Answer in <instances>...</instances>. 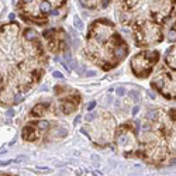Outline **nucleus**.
<instances>
[{
    "instance_id": "obj_18",
    "label": "nucleus",
    "mask_w": 176,
    "mask_h": 176,
    "mask_svg": "<svg viewBox=\"0 0 176 176\" xmlns=\"http://www.w3.org/2000/svg\"><path fill=\"white\" fill-rule=\"evenodd\" d=\"M94 117H96V114H94V113H92V114H89V115H87V120L90 121V120H93V119H94Z\"/></svg>"
},
{
    "instance_id": "obj_3",
    "label": "nucleus",
    "mask_w": 176,
    "mask_h": 176,
    "mask_svg": "<svg viewBox=\"0 0 176 176\" xmlns=\"http://www.w3.org/2000/svg\"><path fill=\"white\" fill-rule=\"evenodd\" d=\"M24 35L27 40H34V38H35V33H34V30H31V28H27V30L24 31Z\"/></svg>"
},
{
    "instance_id": "obj_21",
    "label": "nucleus",
    "mask_w": 176,
    "mask_h": 176,
    "mask_svg": "<svg viewBox=\"0 0 176 176\" xmlns=\"http://www.w3.org/2000/svg\"><path fill=\"white\" fill-rule=\"evenodd\" d=\"M86 75H87V76H94V72H87Z\"/></svg>"
},
{
    "instance_id": "obj_2",
    "label": "nucleus",
    "mask_w": 176,
    "mask_h": 176,
    "mask_svg": "<svg viewBox=\"0 0 176 176\" xmlns=\"http://www.w3.org/2000/svg\"><path fill=\"white\" fill-rule=\"evenodd\" d=\"M73 24H75V27L78 28V30H83V27H85V24H83V21L80 20L78 16H76L75 18H73Z\"/></svg>"
},
{
    "instance_id": "obj_9",
    "label": "nucleus",
    "mask_w": 176,
    "mask_h": 176,
    "mask_svg": "<svg viewBox=\"0 0 176 176\" xmlns=\"http://www.w3.org/2000/svg\"><path fill=\"white\" fill-rule=\"evenodd\" d=\"M168 37H169V40L175 41V40H176V31H175V30H170L169 34H168Z\"/></svg>"
},
{
    "instance_id": "obj_1",
    "label": "nucleus",
    "mask_w": 176,
    "mask_h": 176,
    "mask_svg": "<svg viewBox=\"0 0 176 176\" xmlns=\"http://www.w3.org/2000/svg\"><path fill=\"white\" fill-rule=\"evenodd\" d=\"M114 54H115L117 58H123V56H125V54H127V49H125V47H119V48L114 51Z\"/></svg>"
},
{
    "instance_id": "obj_10",
    "label": "nucleus",
    "mask_w": 176,
    "mask_h": 176,
    "mask_svg": "<svg viewBox=\"0 0 176 176\" xmlns=\"http://www.w3.org/2000/svg\"><path fill=\"white\" fill-rule=\"evenodd\" d=\"M56 135H58V137H64V135H66V130H65V128H61V130H59V131L56 133Z\"/></svg>"
},
{
    "instance_id": "obj_11",
    "label": "nucleus",
    "mask_w": 176,
    "mask_h": 176,
    "mask_svg": "<svg viewBox=\"0 0 176 176\" xmlns=\"http://www.w3.org/2000/svg\"><path fill=\"white\" fill-rule=\"evenodd\" d=\"M54 78H56V79H64V75L56 70V72H54Z\"/></svg>"
},
{
    "instance_id": "obj_16",
    "label": "nucleus",
    "mask_w": 176,
    "mask_h": 176,
    "mask_svg": "<svg viewBox=\"0 0 176 176\" xmlns=\"http://www.w3.org/2000/svg\"><path fill=\"white\" fill-rule=\"evenodd\" d=\"M65 59H66V61H70V59H72V55H70L69 52H66V54H65Z\"/></svg>"
},
{
    "instance_id": "obj_14",
    "label": "nucleus",
    "mask_w": 176,
    "mask_h": 176,
    "mask_svg": "<svg viewBox=\"0 0 176 176\" xmlns=\"http://www.w3.org/2000/svg\"><path fill=\"white\" fill-rule=\"evenodd\" d=\"M7 117H13V115H14V110H7Z\"/></svg>"
},
{
    "instance_id": "obj_17",
    "label": "nucleus",
    "mask_w": 176,
    "mask_h": 176,
    "mask_svg": "<svg viewBox=\"0 0 176 176\" xmlns=\"http://www.w3.org/2000/svg\"><path fill=\"white\" fill-rule=\"evenodd\" d=\"M138 111H140V107H138V106H135V107H134V109H133V114L135 115Z\"/></svg>"
},
{
    "instance_id": "obj_13",
    "label": "nucleus",
    "mask_w": 176,
    "mask_h": 176,
    "mask_svg": "<svg viewBox=\"0 0 176 176\" xmlns=\"http://www.w3.org/2000/svg\"><path fill=\"white\" fill-rule=\"evenodd\" d=\"M92 159H93L94 162H99V161H100V158H99V155H96V154H93V155H92Z\"/></svg>"
},
{
    "instance_id": "obj_19",
    "label": "nucleus",
    "mask_w": 176,
    "mask_h": 176,
    "mask_svg": "<svg viewBox=\"0 0 176 176\" xmlns=\"http://www.w3.org/2000/svg\"><path fill=\"white\" fill-rule=\"evenodd\" d=\"M148 94H149V97H151V99H155V94H154V93H152V92H149V93H148Z\"/></svg>"
},
{
    "instance_id": "obj_4",
    "label": "nucleus",
    "mask_w": 176,
    "mask_h": 176,
    "mask_svg": "<svg viewBox=\"0 0 176 176\" xmlns=\"http://www.w3.org/2000/svg\"><path fill=\"white\" fill-rule=\"evenodd\" d=\"M156 115H158V111H156V110H149V111L145 114V117H148L149 120H154Z\"/></svg>"
},
{
    "instance_id": "obj_20",
    "label": "nucleus",
    "mask_w": 176,
    "mask_h": 176,
    "mask_svg": "<svg viewBox=\"0 0 176 176\" xmlns=\"http://www.w3.org/2000/svg\"><path fill=\"white\" fill-rule=\"evenodd\" d=\"M79 120H80V115H79V117H76V120H75V124H78V123H79Z\"/></svg>"
},
{
    "instance_id": "obj_6",
    "label": "nucleus",
    "mask_w": 176,
    "mask_h": 176,
    "mask_svg": "<svg viewBox=\"0 0 176 176\" xmlns=\"http://www.w3.org/2000/svg\"><path fill=\"white\" fill-rule=\"evenodd\" d=\"M37 125L41 128V130H47V128L49 127V124H48V121H38L37 123Z\"/></svg>"
},
{
    "instance_id": "obj_7",
    "label": "nucleus",
    "mask_w": 176,
    "mask_h": 176,
    "mask_svg": "<svg viewBox=\"0 0 176 176\" xmlns=\"http://www.w3.org/2000/svg\"><path fill=\"white\" fill-rule=\"evenodd\" d=\"M49 10H51L49 3H42V6H41V11H42V13H48Z\"/></svg>"
},
{
    "instance_id": "obj_8",
    "label": "nucleus",
    "mask_w": 176,
    "mask_h": 176,
    "mask_svg": "<svg viewBox=\"0 0 176 176\" xmlns=\"http://www.w3.org/2000/svg\"><path fill=\"white\" fill-rule=\"evenodd\" d=\"M115 93L119 94V96H124V94H125V89L123 87V86H120V87H117V90H115Z\"/></svg>"
},
{
    "instance_id": "obj_12",
    "label": "nucleus",
    "mask_w": 176,
    "mask_h": 176,
    "mask_svg": "<svg viewBox=\"0 0 176 176\" xmlns=\"http://www.w3.org/2000/svg\"><path fill=\"white\" fill-rule=\"evenodd\" d=\"M94 106H96V101H90V103L87 104V110H89V111H90V110H93Z\"/></svg>"
},
{
    "instance_id": "obj_15",
    "label": "nucleus",
    "mask_w": 176,
    "mask_h": 176,
    "mask_svg": "<svg viewBox=\"0 0 176 176\" xmlns=\"http://www.w3.org/2000/svg\"><path fill=\"white\" fill-rule=\"evenodd\" d=\"M51 16H54V17H58V16H59V11H58V10H52V11H51Z\"/></svg>"
},
{
    "instance_id": "obj_22",
    "label": "nucleus",
    "mask_w": 176,
    "mask_h": 176,
    "mask_svg": "<svg viewBox=\"0 0 176 176\" xmlns=\"http://www.w3.org/2000/svg\"><path fill=\"white\" fill-rule=\"evenodd\" d=\"M25 3H30V2H33V0H24Z\"/></svg>"
},
{
    "instance_id": "obj_5",
    "label": "nucleus",
    "mask_w": 176,
    "mask_h": 176,
    "mask_svg": "<svg viewBox=\"0 0 176 176\" xmlns=\"http://www.w3.org/2000/svg\"><path fill=\"white\" fill-rule=\"evenodd\" d=\"M130 96H131V99H133V100L137 101V103L140 101V93H138V92H135V90L130 92Z\"/></svg>"
}]
</instances>
